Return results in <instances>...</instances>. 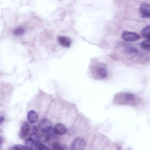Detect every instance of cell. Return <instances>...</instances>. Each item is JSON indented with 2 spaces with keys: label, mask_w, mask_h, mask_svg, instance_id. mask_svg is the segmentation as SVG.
<instances>
[{
  "label": "cell",
  "mask_w": 150,
  "mask_h": 150,
  "mask_svg": "<svg viewBox=\"0 0 150 150\" xmlns=\"http://www.w3.org/2000/svg\"><path fill=\"white\" fill-rule=\"evenodd\" d=\"M4 120V117L3 116H1L0 118V124L1 125Z\"/></svg>",
  "instance_id": "44dd1931"
},
{
  "label": "cell",
  "mask_w": 150,
  "mask_h": 150,
  "mask_svg": "<svg viewBox=\"0 0 150 150\" xmlns=\"http://www.w3.org/2000/svg\"><path fill=\"white\" fill-rule=\"evenodd\" d=\"M27 117L29 122L31 124L36 122L38 119L37 113L33 110H30L28 112Z\"/></svg>",
  "instance_id": "8fae6325"
},
{
  "label": "cell",
  "mask_w": 150,
  "mask_h": 150,
  "mask_svg": "<svg viewBox=\"0 0 150 150\" xmlns=\"http://www.w3.org/2000/svg\"><path fill=\"white\" fill-rule=\"evenodd\" d=\"M38 142L31 138L26 139L24 142L25 146L30 148L31 150H36L38 146Z\"/></svg>",
  "instance_id": "9c48e42d"
},
{
  "label": "cell",
  "mask_w": 150,
  "mask_h": 150,
  "mask_svg": "<svg viewBox=\"0 0 150 150\" xmlns=\"http://www.w3.org/2000/svg\"><path fill=\"white\" fill-rule=\"evenodd\" d=\"M141 34L143 37L150 40V25L146 26L142 29Z\"/></svg>",
  "instance_id": "7c38bea8"
},
{
  "label": "cell",
  "mask_w": 150,
  "mask_h": 150,
  "mask_svg": "<svg viewBox=\"0 0 150 150\" xmlns=\"http://www.w3.org/2000/svg\"><path fill=\"white\" fill-rule=\"evenodd\" d=\"M4 141L2 137L1 136L0 137V145L3 143Z\"/></svg>",
  "instance_id": "7402d4cb"
},
{
  "label": "cell",
  "mask_w": 150,
  "mask_h": 150,
  "mask_svg": "<svg viewBox=\"0 0 150 150\" xmlns=\"http://www.w3.org/2000/svg\"><path fill=\"white\" fill-rule=\"evenodd\" d=\"M30 130V126L27 122H24L21 127L20 136L21 138H26Z\"/></svg>",
  "instance_id": "ba28073f"
},
{
  "label": "cell",
  "mask_w": 150,
  "mask_h": 150,
  "mask_svg": "<svg viewBox=\"0 0 150 150\" xmlns=\"http://www.w3.org/2000/svg\"><path fill=\"white\" fill-rule=\"evenodd\" d=\"M58 40L60 45L64 47H69L71 45V40L67 36H60L58 37Z\"/></svg>",
  "instance_id": "30bf717a"
},
{
  "label": "cell",
  "mask_w": 150,
  "mask_h": 150,
  "mask_svg": "<svg viewBox=\"0 0 150 150\" xmlns=\"http://www.w3.org/2000/svg\"><path fill=\"white\" fill-rule=\"evenodd\" d=\"M137 98L133 94L127 93H122L115 96L114 101L115 103L120 105H134Z\"/></svg>",
  "instance_id": "6da1fadb"
},
{
  "label": "cell",
  "mask_w": 150,
  "mask_h": 150,
  "mask_svg": "<svg viewBox=\"0 0 150 150\" xmlns=\"http://www.w3.org/2000/svg\"><path fill=\"white\" fill-rule=\"evenodd\" d=\"M122 36L125 40L128 42L136 41L140 38V35L137 33L128 31L123 32Z\"/></svg>",
  "instance_id": "277c9868"
},
{
  "label": "cell",
  "mask_w": 150,
  "mask_h": 150,
  "mask_svg": "<svg viewBox=\"0 0 150 150\" xmlns=\"http://www.w3.org/2000/svg\"><path fill=\"white\" fill-rule=\"evenodd\" d=\"M38 149L39 150H48L50 149L48 147L42 143L39 144Z\"/></svg>",
  "instance_id": "ffe728a7"
},
{
  "label": "cell",
  "mask_w": 150,
  "mask_h": 150,
  "mask_svg": "<svg viewBox=\"0 0 150 150\" xmlns=\"http://www.w3.org/2000/svg\"><path fill=\"white\" fill-rule=\"evenodd\" d=\"M139 12L141 16L143 18H150V4L143 3L140 6Z\"/></svg>",
  "instance_id": "8992f818"
},
{
  "label": "cell",
  "mask_w": 150,
  "mask_h": 150,
  "mask_svg": "<svg viewBox=\"0 0 150 150\" xmlns=\"http://www.w3.org/2000/svg\"><path fill=\"white\" fill-rule=\"evenodd\" d=\"M25 32V29L21 27L16 28L13 31V34L17 36L21 35L23 34Z\"/></svg>",
  "instance_id": "9a60e30c"
},
{
  "label": "cell",
  "mask_w": 150,
  "mask_h": 150,
  "mask_svg": "<svg viewBox=\"0 0 150 150\" xmlns=\"http://www.w3.org/2000/svg\"><path fill=\"white\" fill-rule=\"evenodd\" d=\"M66 147L59 143L55 142L52 145L53 149L55 150H64Z\"/></svg>",
  "instance_id": "2e32d148"
},
{
  "label": "cell",
  "mask_w": 150,
  "mask_h": 150,
  "mask_svg": "<svg viewBox=\"0 0 150 150\" xmlns=\"http://www.w3.org/2000/svg\"><path fill=\"white\" fill-rule=\"evenodd\" d=\"M141 47L143 49L150 50V40H145L142 42L140 43Z\"/></svg>",
  "instance_id": "4fadbf2b"
},
{
  "label": "cell",
  "mask_w": 150,
  "mask_h": 150,
  "mask_svg": "<svg viewBox=\"0 0 150 150\" xmlns=\"http://www.w3.org/2000/svg\"><path fill=\"white\" fill-rule=\"evenodd\" d=\"M96 64L93 69L94 76L96 78L99 79L105 78L107 76V71L104 66L99 63Z\"/></svg>",
  "instance_id": "7a4b0ae2"
},
{
  "label": "cell",
  "mask_w": 150,
  "mask_h": 150,
  "mask_svg": "<svg viewBox=\"0 0 150 150\" xmlns=\"http://www.w3.org/2000/svg\"><path fill=\"white\" fill-rule=\"evenodd\" d=\"M67 129L66 126L61 123H58L55 125L53 129L54 133L58 135H62L67 132Z\"/></svg>",
  "instance_id": "52a82bcc"
},
{
  "label": "cell",
  "mask_w": 150,
  "mask_h": 150,
  "mask_svg": "<svg viewBox=\"0 0 150 150\" xmlns=\"http://www.w3.org/2000/svg\"><path fill=\"white\" fill-rule=\"evenodd\" d=\"M51 138V135L49 133L42 134L41 136V139L42 141L45 142L49 141Z\"/></svg>",
  "instance_id": "ac0fdd59"
},
{
  "label": "cell",
  "mask_w": 150,
  "mask_h": 150,
  "mask_svg": "<svg viewBox=\"0 0 150 150\" xmlns=\"http://www.w3.org/2000/svg\"><path fill=\"white\" fill-rule=\"evenodd\" d=\"M33 130L35 132H37L38 131V129L36 126H34L33 127Z\"/></svg>",
  "instance_id": "603a6c76"
},
{
  "label": "cell",
  "mask_w": 150,
  "mask_h": 150,
  "mask_svg": "<svg viewBox=\"0 0 150 150\" xmlns=\"http://www.w3.org/2000/svg\"><path fill=\"white\" fill-rule=\"evenodd\" d=\"M86 143L83 139L77 138L72 142L71 146V149L74 150H82L86 147Z\"/></svg>",
  "instance_id": "5b68a950"
},
{
  "label": "cell",
  "mask_w": 150,
  "mask_h": 150,
  "mask_svg": "<svg viewBox=\"0 0 150 150\" xmlns=\"http://www.w3.org/2000/svg\"><path fill=\"white\" fill-rule=\"evenodd\" d=\"M13 149L15 150H31L29 147L26 146H23L21 144H16L13 147Z\"/></svg>",
  "instance_id": "e0dca14e"
},
{
  "label": "cell",
  "mask_w": 150,
  "mask_h": 150,
  "mask_svg": "<svg viewBox=\"0 0 150 150\" xmlns=\"http://www.w3.org/2000/svg\"><path fill=\"white\" fill-rule=\"evenodd\" d=\"M125 51L129 54L136 53L138 52L137 50L135 47L129 45L126 46Z\"/></svg>",
  "instance_id": "5bb4252c"
},
{
  "label": "cell",
  "mask_w": 150,
  "mask_h": 150,
  "mask_svg": "<svg viewBox=\"0 0 150 150\" xmlns=\"http://www.w3.org/2000/svg\"><path fill=\"white\" fill-rule=\"evenodd\" d=\"M38 127L40 130L44 133H48L52 128L51 122L47 119L41 120L38 123Z\"/></svg>",
  "instance_id": "3957f363"
},
{
  "label": "cell",
  "mask_w": 150,
  "mask_h": 150,
  "mask_svg": "<svg viewBox=\"0 0 150 150\" xmlns=\"http://www.w3.org/2000/svg\"><path fill=\"white\" fill-rule=\"evenodd\" d=\"M29 138H31L38 142L39 141V137L38 135L35 132H33L31 133L29 136Z\"/></svg>",
  "instance_id": "d6986e66"
}]
</instances>
